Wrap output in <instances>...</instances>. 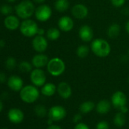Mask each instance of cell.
<instances>
[{
  "label": "cell",
  "mask_w": 129,
  "mask_h": 129,
  "mask_svg": "<svg viewBox=\"0 0 129 129\" xmlns=\"http://www.w3.org/2000/svg\"><path fill=\"white\" fill-rule=\"evenodd\" d=\"M40 97V91L33 85H28L23 87L20 91V98L22 101L27 104H33Z\"/></svg>",
  "instance_id": "3957f363"
},
{
  "label": "cell",
  "mask_w": 129,
  "mask_h": 129,
  "mask_svg": "<svg viewBox=\"0 0 129 129\" xmlns=\"http://www.w3.org/2000/svg\"><path fill=\"white\" fill-rule=\"evenodd\" d=\"M6 1H7L8 2H14L16 0H6Z\"/></svg>",
  "instance_id": "b9f144b4"
},
{
  "label": "cell",
  "mask_w": 129,
  "mask_h": 129,
  "mask_svg": "<svg viewBox=\"0 0 129 129\" xmlns=\"http://www.w3.org/2000/svg\"><path fill=\"white\" fill-rule=\"evenodd\" d=\"M128 83H129V78H128Z\"/></svg>",
  "instance_id": "ee69618b"
},
{
  "label": "cell",
  "mask_w": 129,
  "mask_h": 129,
  "mask_svg": "<svg viewBox=\"0 0 129 129\" xmlns=\"http://www.w3.org/2000/svg\"><path fill=\"white\" fill-rule=\"evenodd\" d=\"M110 102L112 106L117 109L119 111L122 112L124 113H127L128 111V108L127 107L128 98L125 94L122 91H117L114 92L111 97Z\"/></svg>",
  "instance_id": "277c9868"
},
{
  "label": "cell",
  "mask_w": 129,
  "mask_h": 129,
  "mask_svg": "<svg viewBox=\"0 0 129 129\" xmlns=\"http://www.w3.org/2000/svg\"><path fill=\"white\" fill-rule=\"evenodd\" d=\"M57 93L60 98L66 100L71 98L72 94V89L68 82H61L57 86Z\"/></svg>",
  "instance_id": "e0dca14e"
},
{
  "label": "cell",
  "mask_w": 129,
  "mask_h": 129,
  "mask_svg": "<svg viewBox=\"0 0 129 129\" xmlns=\"http://www.w3.org/2000/svg\"><path fill=\"white\" fill-rule=\"evenodd\" d=\"M33 65L32 63L27 62V61H21L19 65H18V68L19 70L22 73H30L33 70H32Z\"/></svg>",
  "instance_id": "83f0119b"
},
{
  "label": "cell",
  "mask_w": 129,
  "mask_h": 129,
  "mask_svg": "<svg viewBox=\"0 0 129 129\" xmlns=\"http://www.w3.org/2000/svg\"><path fill=\"white\" fill-rule=\"evenodd\" d=\"M7 85L11 90L14 91H20L24 87V81L20 76L12 75L8 79Z\"/></svg>",
  "instance_id": "9a60e30c"
},
{
  "label": "cell",
  "mask_w": 129,
  "mask_h": 129,
  "mask_svg": "<svg viewBox=\"0 0 129 129\" xmlns=\"http://www.w3.org/2000/svg\"><path fill=\"white\" fill-rule=\"evenodd\" d=\"M46 69L51 76L58 77L62 75L65 71V63L62 59L59 57H53L49 59Z\"/></svg>",
  "instance_id": "5b68a950"
},
{
  "label": "cell",
  "mask_w": 129,
  "mask_h": 129,
  "mask_svg": "<svg viewBox=\"0 0 129 129\" xmlns=\"http://www.w3.org/2000/svg\"><path fill=\"white\" fill-rule=\"evenodd\" d=\"M74 26H75V23L73 19L67 15L61 17L58 21L59 29L62 32H65V33L70 32L73 29Z\"/></svg>",
  "instance_id": "7c38bea8"
},
{
  "label": "cell",
  "mask_w": 129,
  "mask_h": 129,
  "mask_svg": "<svg viewBox=\"0 0 129 129\" xmlns=\"http://www.w3.org/2000/svg\"><path fill=\"white\" fill-rule=\"evenodd\" d=\"M110 2L115 8H121L125 3V0H110Z\"/></svg>",
  "instance_id": "1f68e13d"
},
{
  "label": "cell",
  "mask_w": 129,
  "mask_h": 129,
  "mask_svg": "<svg viewBox=\"0 0 129 129\" xmlns=\"http://www.w3.org/2000/svg\"><path fill=\"white\" fill-rule=\"evenodd\" d=\"M13 9L11 8V6H10L9 5H2L0 6V12L3 15H5V16H8V15H10L11 13L12 12Z\"/></svg>",
  "instance_id": "f546056e"
},
{
  "label": "cell",
  "mask_w": 129,
  "mask_h": 129,
  "mask_svg": "<svg viewBox=\"0 0 129 129\" xmlns=\"http://www.w3.org/2000/svg\"><path fill=\"white\" fill-rule=\"evenodd\" d=\"M34 113L40 118H43L46 115H48V110H46V107L41 104L36 105L34 107Z\"/></svg>",
  "instance_id": "4316f807"
},
{
  "label": "cell",
  "mask_w": 129,
  "mask_h": 129,
  "mask_svg": "<svg viewBox=\"0 0 129 129\" xmlns=\"http://www.w3.org/2000/svg\"><path fill=\"white\" fill-rule=\"evenodd\" d=\"M33 1L36 3H38V4H43V2H46V0H33Z\"/></svg>",
  "instance_id": "ab89813d"
},
{
  "label": "cell",
  "mask_w": 129,
  "mask_h": 129,
  "mask_svg": "<svg viewBox=\"0 0 129 129\" xmlns=\"http://www.w3.org/2000/svg\"><path fill=\"white\" fill-rule=\"evenodd\" d=\"M0 129H8V128H0Z\"/></svg>",
  "instance_id": "7bdbcfd3"
},
{
  "label": "cell",
  "mask_w": 129,
  "mask_h": 129,
  "mask_svg": "<svg viewBox=\"0 0 129 129\" xmlns=\"http://www.w3.org/2000/svg\"><path fill=\"white\" fill-rule=\"evenodd\" d=\"M52 8L46 4H41L35 9L34 15L37 20L40 22H46L49 20L52 16Z\"/></svg>",
  "instance_id": "ba28073f"
},
{
  "label": "cell",
  "mask_w": 129,
  "mask_h": 129,
  "mask_svg": "<svg viewBox=\"0 0 129 129\" xmlns=\"http://www.w3.org/2000/svg\"><path fill=\"white\" fill-rule=\"evenodd\" d=\"M74 129H90V128L88 127V125L87 124L80 122L75 124Z\"/></svg>",
  "instance_id": "d6a6232c"
},
{
  "label": "cell",
  "mask_w": 129,
  "mask_h": 129,
  "mask_svg": "<svg viewBox=\"0 0 129 129\" xmlns=\"http://www.w3.org/2000/svg\"><path fill=\"white\" fill-rule=\"evenodd\" d=\"M8 119L13 124H20L24 119L23 111L18 108H11L8 112Z\"/></svg>",
  "instance_id": "4fadbf2b"
},
{
  "label": "cell",
  "mask_w": 129,
  "mask_h": 129,
  "mask_svg": "<svg viewBox=\"0 0 129 129\" xmlns=\"http://www.w3.org/2000/svg\"><path fill=\"white\" fill-rule=\"evenodd\" d=\"M48 118L52 122H59L63 120L67 116V111L61 105H55L48 110Z\"/></svg>",
  "instance_id": "52a82bcc"
},
{
  "label": "cell",
  "mask_w": 129,
  "mask_h": 129,
  "mask_svg": "<svg viewBox=\"0 0 129 129\" xmlns=\"http://www.w3.org/2000/svg\"><path fill=\"white\" fill-rule=\"evenodd\" d=\"M46 129H62L59 125H54V124H52V125H49L48 126V128Z\"/></svg>",
  "instance_id": "d590c367"
},
{
  "label": "cell",
  "mask_w": 129,
  "mask_h": 129,
  "mask_svg": "<svg viewBox=\"0 0 129 129\" xmlns=\"http://www.w3.org/2000/svg\"><path fill=\"white\" fill-rule=\"evenodd\" d=\"M44 33H45V31H44V29H42V28H39V29H38V33H37V35L43 36Z\"/></svg>",
  "instance_id": "8d00e7d4"
},
{
  "label": "cell",
  "mask_w": 129,
  "mask_h": 129,
  "mask_svg": "<svg viewBox=\"0 0 129 129\" xmlns=\"http://www.w3.org/2000/svg\"><path fill=\"white\" fill-rule=\"evenodd\" d=\"M78 36L79 38L84 42H92L94 39L93 29L87 24L83 25L80 27L78 30Z\"/></svg>",
  "instance_id": "5bb4252c"
},
{
  "label": "cell",
  "mask_w": 129,
  "mask_h": 129,
  "mask_svg": "<svg viewBox=\"0 0 129 129\" xmlns=\"http://www.w3.org/2000/svg\"><path fill=\"white\" fill-rule=\"evenodd\" d=\"M30 79L32 84L36 87H42L46 83V76L42 69L35 68L33 70L30 72Z\"/></svg>",
  "instance_id": "9c48e42d"
},
{
  "label": "cell",
  "mask_w": 129,
  "mask_h": 129,
  "mask_svg": "<svg viewBox=\"0 0 129 129\" xmlns=\"http://www.w3.org/2000/svg\"><path fill=\"white\" fill-rule=\"evenodd\" d=\"M113 122L115 124L116 126L119 127V128H121V127H123L125 123H126V116H125V113H122V112H118L115 116H114V119H113Z\"/></svg>",
  "instance_id": "d4e9b609"
},
{
  "label": "cell",
  "mask_w": 129,
  "mask_h": 129,
  "mask_svg": "<svg viewBox=\"0 0 129 129\" xmlns=\"http://www.w3.org/2000/svg\"><path fill=\"white\" fill-rule=\"evenodd\" d=\"M96 107V104L90 101H87L83 102L80 107H79V110L81 112V113L83 114H88L90 113L92 110H94Z\"/></svg>",
  "instance_id": "603a6c76"
},
{
  "label": "cell",
  "mask_w": 129,
  "mask_h": 129,
  "mask_svg": "<svg viewBox=\"0 0 129 129\" xmlns=\"http://www.w3.org/2000/svg\"><path fill=\"white\" fill-rule=\"evenodd\" d=\"M128 54H129V50H128Z\"/></svg>",
  "instance_id": "f6af8a7d"
},
{
  "label": "cell",
  "mask_w": 129,
  "mask_h": 129,
  "mask_svg": "<svg viewBox=\"0 0 129 129\" xmlns=\"http://www.w3.org/2000/svg\"><path fill=\"white\" fill-rule=\"evenodd\" d=\"M120 32H121L120 25L119 23H113L109 26L107 29V36L110 39H116L119 36Z\"/></svg>",
  "instance_id": "44dd1931"
},
{
  "label": "cell",
  "mask_w": 129,
  "mask_h": 129,
  "mask_svg": "<svg viewBox=\"0 0 129 129\" xmlns=\"http://www.w3.org/2000/svg\"><path fill=\"white\" fill-rule=\"evenodd\" d=\"M70 7V2L68 0H56L54 3L55 9L60 13L65 12Z\"/></svg>",
  "instance_id": "7402d4cb"
},
{
  "label": "cell",
  "mask_w": 129,
  "mask_h": 129,
  "mask_svg": "<svg viewBox=\"0 0 129 129\" xmlns=\"http://www.w3.org/2000/svg\"><path fill=\"white\" fill-rule=\"evenodd\" d=\"M48 41L46 37L40 35H36L32 40V47L37 53H43L48 48Z\"/></svg>",
  "instance_id": "30bf717a"
},
{
  "label": "cell",
  "mask_w": 129,
  "mask_h": 129,
  "mask_svg": "<svg viewBox=\"0 0 129 129\" xmlns=\"http://www.w3.org/2000/svg\"><path fill=\"white\" fill-rule=\"evenodd\" d=\"M90 48L86 45H81L76 49V54L79 58H85L89 55Z\"/></svg>",
  "instance_id": "484cf974"
},
{
  "label": "cell",
  "mask_w": 129,
  "mask_h": 129,
  "mask_svg": "<svg viewBox=\"0 0 129 129\" xmlns=\"http://www.w3.org/2000/svg\"><path fill=\"white\" fill-rule=\"evenodd\" d=\"M4 25L6 29L11 31L16 30L17 28L20 27L21 23L17 16L14 15H8L4 20Z\"/></svg>",
  "instance_id": "ac0fdd59"
},
{
  "label": "cell",
  "mask_w": 129,
  "mask_h": 129,
  "mask_svg": "<svg viewBox=\"0 0 129 129\" xmlns=\"http://www.w3.org/2000/svg\"><path fill=\"white\" fill-rule=\"evenodd\" d=\"M57 91V86L52 82L46 83L43 86L41 87L40 92L45 97H52Z\"/></svg>",
  "instance_id": "ffe728a7"
},
{
  "label": "cell",
  "mask_w": 129,
  "mask_h": 129,
  "mask_svg": "<svg viewBox=\"0 0 129 129\" xmlns=\"http://www.w3.org/2000/svg\"><path fill=\"white\" fill-rule=\"evenodd\" d=\"M49 59L48 56L44 54L43 53H38L37 54H35L32 60H31V63L33 67L35 68H39L42 69L44 67H46L48 64Z\"/></svg>",
  "instance_id": "2e32d148"
},
{
  "label": "cell",
  "mask_w": 129,
  "mask_h": 129,
  "mask_svg": "<svg viewBox=\"0 0 129 129\" xmlns=\"http://www.w3.org/2000/svg\"><path fill=\"white\" fill-rule=\"evenodd\" d=\"M35 9L36 8L32 1L24 0L15 6V13L19 18L26 20L30 19V17L34 14Z\"/></svg>",
  "instance_id": "7a4b0ae2"
},
{
  "label": "cell",
  "mask_w": 129,
  "mask_h": 129,
  "mask_svg": "<svg viewBox=\"0 0 129 129\" xmlns=\"http://www.w3.org/2000/svg\"><path fill=\"white\" fill-rule=\"evenodd\" d=\"M90 50L98 57H106L110 54V44L104 39H96L90 44Z\"/></svg>",
  "instance_id": "6da1fadb"
},
{
  "label": "cell",
  "mask_w": 129,
  "mask_h": 129,
  "mask_svg": "<svg viewBox=\"0 0 129 129\" xmlns=\"http://www.w3.org/2000/svg\"><path fill=\"white\" fill-rule=\"evenodd\" d=\"M2 110H3V103H2V100L0 99V113L2 111Z\"/></svg>",
  "instance_id": "60d3db41"
},
{
  "label": "cell",
  "mask_w": 129,
  "mask_h": 129,
  "mask_svg": "<svg viewBox=\"0 0 129 129\" xmlns=\"http://www.w3.org/2000/svg\"><path fill=\"white\" fill-rule=\"evenodd\" d=\"M6 81V76L4 73L0 72V84L4 83Z\"/></svg>",
  "instance_id": "e575fe53"
},
{
  "label": "cell",
  "mask_w": 129,
  "mask_h": 129,
  "mask_svg": "<svg viewBox=\"0 0 129 129\" xmlns=\"http://www.w3.org/2000/svg\"><path fill=\"white\" fill-rule=\"evenodd\" d=\"M125 30H126V32L128 33L129 34V20L126 23V24H125Z\"/></svg>",
  "instance_id": "f35d334b"
},
{
  "label": "cell",
  "mask_w": 129,
  "mask_h": 129,
  "mask_svg": "<svg viewBox=\"0 0 129 129\" xmlns=\"http://www.w3.org/2000/svg\"><path fill=\"white\" fill-rule=\"evenodd\" d=\"M46 39L50 41H56L59 39L61 36V30L56 27H51L47 29L46 33Z\"/></svg>",
  "instance_id": "cb8c5ba5"
},
{
  "label": "cell",
  "mask_w": 129,
  "mask_h": 129,
  "mask_svg": "<svg viewBox=\"0 0 129 129\" xmlns=\"http://www.w3.org/2000/svg\"><path fill=\"white\" fill-rule=\"evenodd\" d=\"M5 45V42L3 39H0V48H2Z\"/></svg>",
  "instance_id": "74e56055"
},
{
  "label": "cell",
  "mask_w": 129,
  "mask_h": 129,
  "mask_svg": "<svg viewBox=\"0 0 129 129\" xmlns=\"http://www.w3.org/2000/svg\"><path fill=\"white\" fill-rule=\"evenodd\" d=\"M96 129H109V123L106 121H100L97 124Z\"/></svg>",
  "instance_id": "4dcf8cb0"
},
{
  "label": "cell",
  "mask_w": 129,
  "mask_h": 129,
  "mask_svg": "<svg viewBox=\"0 0 129 129\" xmlns=\"http://www.w3.org/2000/svg\"><path fill=\"white\" fill-rule=\"evenodd\" d=\"M112 107V104L109 101L106 99L100 100L97 104H96V111L97 113L100 115H106L107 114Z\"/></svg>",
  "instance_id": "d6986e66"
},
{
  "label": "cell",
  "mask_w": 129,
  "mask_h": 129,
  "mask_svg": "<svg viewBox=\"0 0 129 129\" xmlns=\"http://www.w3.org/2000/svg\"><path fill=\"white\" fill-rule=\"evenodd\" d=\"M20 32L25 37H34L38 33V25L37 23L31 19L24 20L20 25Z\"/></svg>",
  "instance_id": "8992f818"
},
{
  "label": "cell",
  "mask_w": 129,
  "mask_h": 129,
  "mask_svg": "<svg viewBox=\"0 0 129 129\" xmlns=\"http://www.w3.org/2000/svg\"><path fill=\"white\" fill-rule=\"evenodd\" d=\"M81 120V114H80V113L76 114V115L73 117V122H74L75 124L80 122Z\"/></svg>",
  "instance_id": "836d02e7"
},
{
  "label": "cell",
  "mask_w": 129,
  "mask_h": 129,
  "mask_svg": "<svg viewBox=\"0 0 129 129\" xmlns=\"http://www.w3.org/2000/svg\"><path fill=\"white\" fill-rule=\"evenodd\" d=\"M17 64V61L16 59L13 57H8L6 60H5V67L8 70H13Z\"/></svg>",
  "instance_id": "f1b7e54d"
},
{
  "label": "cell",
  "mask_w": 129,
  "mask_h": 129,
  "mask_svg": "<svg viewBox=\"0 0 129 129\" xmlns=\"http://www.w3.org/2000/svg\"><path fill=\"white\" fill-rule=\"evenodd\" d=\"M71 14L72 16L78 19V20H84L85 19L89 14V10L88 8L82 4V3H78L75 4L72 8H71Z\"/></svg>",
  "instance_id": "8fae6325"
}]
</instances>
